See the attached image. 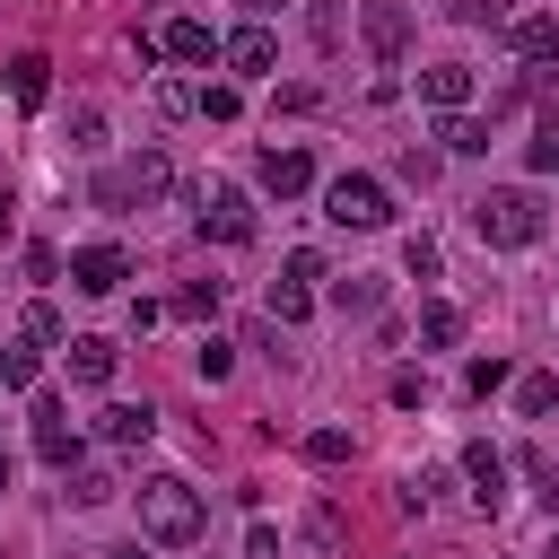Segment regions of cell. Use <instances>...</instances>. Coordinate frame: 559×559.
Masks as SVG:
<instances>
[{"mask_svg":"<svg viewBox=\"0 0 559 559\" xmlns=\"http://www.w3.org/2000/svg\"><path fill=\"white\" fill-rule=\"evenodd\" d=\"M358 35H367V52H376V61H402V44H411V0H367Z\"/></svg>","mask_w":559,"mask_h":559,"instance_id":"8","label":"cell"},{"mask_svg":"<svg viewBox=\"0 0 559 559\" xmlns=\"http://www.w3.org/2000/svg\"><path fill=\"white\" fill-rule=\"evenodd\" d=\"M472 236L498 245V253H524V245L542 236V201H533L524 183H489V192L472 201Z\"/></svg>","mask_w":559,"mask_h":559,"instance_id":"2","label":"cell"},{"mask_svg":"<svg viewBox=\"0 0 559 559\" xmlns=\"http://www.w3.org/2000/svg\"><path fill=\"white\" fill-rule=\"evenodd\" d=\"M419 105L463 114V105H472V61H428V70H419Z\"/></svg>","mask_w":559,"mask_h":559,"instance_id":"10","label":"cell"},{"mask_svg":"<svg viewBox=\"0 0 559 559\" xmlns=\"http://www.w3.org/2000/svg\"><path fill=\"white\" fill-rule=\"evenodd\" d=\"M498 384H507V358H472V367H463V393H480V402H489Z\"/></svg>","mask_w":559,"mask_h":559,"instance_id":"29","label":"cell"},{"mask_svg":"<svg viewBox=\"0 0 559 559\" xmlns=\"http://www.w3.org/2000/svg\"><path fill=\"white\" fill-rule=\"evenodd\" d=\"M35 454H44L52 472H70V463H79V419H70L52 393H35Z\"/></svg>","mask_w":559,"mask_h":559,"instance_id":"6","label":"cell"},{"mask_svg":"<svg viewBox=\"0 0 559 559\" xmlns=\"http://www.w3.org/2000/svg\"><path fill=\"white\" fill-rule=\"evenodd\" d=\"M96 428H105V445H148V437H157V411H148V402H114Z\"/></svg>","mask_w":559,"mask_h":559,"instance_id":"15","label":"cell"},{"mask_svg":"<svg viewBox=\"0 0 559 559\" xmlns=\"http://www.w3.org/2000/svg\"><path fill=\"white\" fill-rule=\"evenodd\" d=\"M9 210H17V201H9V192H0V236H9Z\"/></svg>","mask_w":559,"mask_h":559,"instance_id":"36","label":"cell"},{"mask_svg":"<svg viewBox=\"0 0 559 559\" xmlns=\"http://www.w3.org/2000/svg\"><path fill=\"white\" fill-rule=\"evenodd\" d=\"M271 9H280V0H245V17H253V26H262V17H271Z\"/></svg>","mask_w":559,"mask_h":559,"instance_id":"34","label":"cell"},{"mask_svg":"<svg viewBox=\"0 0 559 559\" xmlns=\"http://www.w3.org/2000/svg\"><path fill=\"white\" fill-rule=\"evenodd\" d=\"M192 367H201V384H227V376H236V341H218V332H210V341L192 349Z\"/></svg>","mask_w":559,"mask_h":559,"instance_id":"21","label":"cell"},{"mask_svg":"<svg viewBox=\"0 0 559 559\" xmlns=\"http://www.w3.org/2000/svg\"><path fill=\"white\" fill-rule=\"evenodd\" d=\"M44 70H52L44 52H17V61H9V96H17V105H44V87H52Z\"/></svg>","mask_w":559,"mask_h":559,"instance_id":"17","label":"cell"},{"mask_svg":"<svg viewBox=\"0 0 559 559\" xmlns=\"http://www.w3.org/2000/svg\"><path fill=\"white\" fill-rule=\"evenodd\" d=\"M463 472H472V498H480V507H498V498H507V454H498L489 437H480V445H463Z\"/></svg>","mask_w":559,"mask_h":559,"instance_id":"12","label":"cell"},{"mask_svg":"<svg viewBox=\"0 0 559 559\" xmlns=\"http://www.w3.org/2000/svg\"><path fill=\"white\" fill-rule=\"evenodd\" d=\"M550 402H559V376H515V411L524 419H542Z\"/></svg>","mask_w":559,"mask_h":559,"instance_id":"22","label":"cell"},{"mask_svg":"<svg viewBox=\"0 0 559 559\" xmlns=\"http://www.w3.org/2000/svg\"><path fill=\"white\" fill-rule=\"evenodd\" d=\"M175 306H183V314H218V280H192Z\"/></svg>","mask_w":559,"mask_h":559,"instance_id":"32","label":"cell"},{"mask_svg":"<svg viewBox=\"0 0 559 559\" xmlns=\"http://www.w3.org/2000/svg\"><path fill=\"white\" fill-rule=\"evenodd\" d=\"M35 384V349H0V393H26Z\"/></svg>","mask_w":559,"mask_h":559,"instance_id":"28","label":"cell"},{"mask_svg":"<svg viewBox=\"0 0 559 559\" xmlns=\"http://www.w3.org/2000/svg\"><path fill=\"white\" fill-rule=\"evenodd\" d=\"M26 341H35V349H70V332H61L52 306H26Z\"/></svg>","mask_w":559,"mask_h":559,"instance_id":"26","label":"cell"},{"mask_svg":"<svg viewBox=\"0 0 559 559\" xmlns=\"http://www.w3.org/2000/svg\"><path fill=\"white\" fill-rule=\"evenodd\" d=\"M122 280H131V253H122V245H79V253H70V288H79V297H114Z\"/></svg>","mask_w":559,"mask_h":559,"instance_id":"5","label":"cell"},{"mask_svg":"<svg viewBox=\"0 0 559 559\" xmlns=\"http://www.w3.org/2000/svg\"><path fill=\"white\" fill-rule=\"evenodd\" d=\"M323 218L367 236V227H384V218H393V192H384L376 175H332V183H323Z\"/></svg>","mask_w":559,"mask_h":559,"instance_id":"3","label":"cell"},{"mask_svg":"<svg viewBox=\"0 0 559 559\" xmlns=\"http://www.w3.org/2000/svg\"><path fill=\"white\" fill-rule=\"evenodd\" d=\"M262 306H271V323H306V314H314V288H306V280H271Z\"/></svg>","mask_w":559,"mask_h":559,"instance_id":"18","label":"cell"},{"mask_svg":"<svg viewBox=\"0 0 559 559\" xmlns=\"http://www.w3.org/2000/svg\"><path fill=\"white\" fill-rule=\"evenodd\" d=\"M306 463H323V472L349 463V428H314V437H306Z\"/></svg>","mask_w":559,"mask_h":559,"instance_id":"27","label":"cell"},{"mask_svg":"<svg viewBox=\"0 0 559 559\" xmlns=\"http://www.w3.org/2000/svg\"><path fill=\"white\" fill-rule=\"evenodd\" d=\"M332 306H341V314H376V280H358V271L332 280Z\"/></svg>","mask_w":559,"mask_h":559,"instance_id":"25","label":"cell"},{"mask_svg":"<svg viewBox=\"0 0 559 559\" xmlns=\"http://www.w3.org/2000/svg\"><path fill=\"white\" fill-rule=\"evenodd\" d=\"M131 498H140V533H148L157 550H183V542L210 533V498H201L192 480H175V472H148Z\"/></svg>","mask_w":559,"mask_h":559,"instance_id":"1","label":"cell"},{"mask_svg":"<svg viewBox=\"0 0 559 559\" xmlns=\"http://www.w3.org/2000/svg\"><path fill=\"white\" fill-rule=\"evenodd\" d=\"M218 44H227V35H210L201 17H175V26L157 35V52H175V61H218Z\"/></svg>","mask_w":559,"mask_h":559,"instance_id":"14","label":"cell"},{"mask_svg":"<svg viewBox=\"0 0 559 559\" xmlns=\"http://www.w3.org/2000/svg\"><path fill=\"white\" fill-rule=\"evenodd\" d=\"M0 559H9V550H0Z\"/></svg>","mask_w":559,"mask_h":559,"instance_id":"39","label":"cell"},{"mask_svg":"<svg viewBox=\"0 0 559 559\" xmlns=\"http://www.w3.org/2000/svg\"><path fill=\"white\" fill-rule=\"evenodd\" d=\"M507 52L515 61H550L559 52V17H507Z\"/></svg>","mask_w":559,"mask_h":559,"instance_id":"13","label":"cell"},{"mask_svg":"<svg viewBox=\"0 0 559 559\" xmlns=\"http://www.w3.org/2000/svg\"><path fill=\"white\" fill-rule=\"evenodd\" d=\"M542 559H559V533H550V542H542Z\"/></svg>","mask_w":559,"mask_h":559,"instance_id":"37","label":"cell"},{"mask_svg":"<svg viewBox=\"0 0 559 559\" xmlns=\"http://www.w3.org/2000/svg\"><path fill=\"white\" fill-rule=\"evenodd\" d=\"M402 271H411V280H437V271H445L437 236H411V245H402Z\"/></svg>","mask_w":559,"mask_h":559,"instance_id":"24","label":"cell"},{"mask_svg":"<svg viewBox=\"0 0 559 559\" xmlns=\"http://www.w3.org/2000/svg\"><path fill=\"white\" fill-rule=\"evenodd\" d=\"M393 402H402V411H419V402H428V376H419V367H402V376H393Z\"/></svg>","mask_w":559,"mask_h":559,"instance_id":"33","label":"cell"},{"mask_svg":"<svg viewBox=\"0 0 559 559\" xmlns=\"http://www.w3.org/2000/svg\"><path fill=\"white\" fill-rule=\"evenodd\" d=\"M218 61H227L236 79H271V70H280V44H271V26H236V35L218 44Z\"/></svg>","mask_w":559,"mask_h":559,"instance_id":"9","label":"cell"},{"mask_svg":"<svg viewBox=\"0 0 559 559\" xmlns=\"http://www.w3.org/2000/svg\"><path fill=\"white\" fill-rule=\"evenodd\" d=\"M61 358H70V384H87V393H96V384H114V358H122V349H114V341H96V332H70V349H61Z\"/></svg>","mask_w":559,"mask_h":559,"instance_id":"11","label":"cell"},{"mask_svg":"<svg viewBox=\"0 0 559 559\" xmlns=\"http://www.w3.org/2000/svg\"><path fill=\"white\" fill-rule=\"evenodd\" d=\"M253 183H262V192H280V201H297V192L314 183V157H306V148H280V140H271V148L253 157Z\"/></svg>","mask_w":559,"mask_h":559,"instance_id":"7","label":"cell"},{"mask_svg":"<svg viewBox=\"0 0 559 559\" xmlns=\"http://www.w3.org/2000/svg\"><path fill=\"white\" fill-rule=\"evenodd\" d=\"M105 559H148V550H140V542H122V550H105Z\"/></svg>","mask_w":559,"mask_h":559,"instance_id":"35","label":"cell"},{"mask_svg":"<svg viewBox=\"0 0 559 559\" xmlns=\"http://www.w3.org/2000/svg\"><path fill=\"white\" fill-rule=\"evenodd\" d=\"M201 114H210V122H236L245 96H236V87H201Z\"/></svg>","mask_w":559,"mask_h":559,"instance_id":"31","label":"cell"},{"mask_svg":"<svg viewBox=\"0 0 559 559\" xmlns=\"http://www.w3.org/2000/svg\"><path fill=\"white\" fill-rule=\"evenodd\" d=\"M524 166H533V175H559V114H542V122H533V140H524Z\"/></svg>","mask_w":559,"mask_h":559,"instance_id":"20","label":"cell"},{"mask_svg":"<svg viewBox=\"0 0 559 559\" xmlns=\"http://www.w3.org/2000/svg\"><path fill=\"white\" fill-rule=\"evenodd\" d=\"M419 341H428V349H454V341H463V306L428 297V306H419Z\"/></svg>","mask_w":559,"mask_h":559,"instance_id":"16","label":"cell"},{"mask_svg":"<svg viewBox=\"0 0 559 559\" xmlns=\"http://www.w3.org/2000/svg\"><path fill=\"white\" fill-rule=\"evenodd\" d=\"M0 489H9V454H0Z\"/></svg>","mask_w":559,"mask_h":559,"instance_id":"38","label":"cell"},{"mask_svg":"<svg viewBox=\"0 0 559 559\" xmlns=\"http://www.w3.org/2000/svg\"><path fill=\"white\" fill-rule=\"evenodd\" d=\"M463 26H507V0H445Z\"/></svg>","mask_w":559,"mask_h":559,"instance_id":"30","label":"cell"},{"mask_svg":"<svg viewBox=\"0 0 559 559\" xmlns=\"http://www.w3.org/2000/svg\"><path fill=\"white\" fill-rule=\"evenodd\" d=\"M105 498H122L114 472H70V507H105Z\"/></svg>","mask_w":559,"mask_h":559,"instance_id":"23","label":"cell"},{"mask_svg":"<svg viewBox=\"0 0 559 559\" xmlns=\"http://www.w3.org/2000/svg\"><path fill=\"white\" fill-rule=\"evenodd\" d=\"M192 227H201L210 245H253V201H245L236 183H201V192H192Z\"/></svg>","mask_w":559,"mask_h":559,"instance_id":"4","label":"cell"},{"mask_svg":"<svg viewBox=\"0 0 559 559\" xmlns=\"http://www.w3.org/2000/svg\"><path fill=\"white\" fill-rule=\"evenodd\" d=\"M437 140H445L454 157H480V148H489V122H472V114H445V122H437Z\"/></svg>","mask_w":559,"mask_h":559,"instance_id":"19","label":"cell"}]
</instances>
